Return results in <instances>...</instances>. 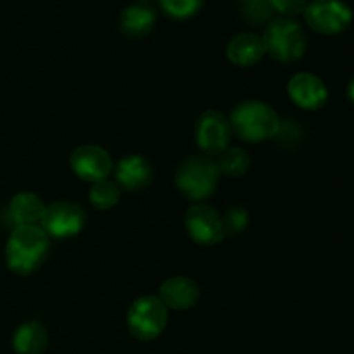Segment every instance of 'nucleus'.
<instances>
[{
	"label": "nucleus",
	"mask_w": 354,
	"mask_h": 354,
	"mask_svg": "<svg viewBox=\"0 0 354 354\" xmlns=\"http://www.w3.org/2000/svg\"><path fill=\"white\" fill-rule=\"evenodd\" d=\"M275 12L282 14V17H294L304 14L306 0H272Z\"/></svg>",
	"instance_id": "b1692460"
},
{
	"label": "nucleus",
	"mask_w": 354,
	"mask_h": 354,
	"mask_svg": "<svg viewBox=\"0 0 354 354\" xmlns=\"http://www.w3.org/2000/svg\"><path fill=\"white\" fill-rule=\"evenodd\" d=\"M223 221V234L225 237H235L241 235L249 225V213L241 206H234L227 209L225 216L221 218Z\"/></svg>",
	"instance_id": "4be33fe9"
},
{
	"label": "nucleus",
	"mask_w": 354,
	"mask_h": 354,
	"mask_svg": "<svg viewBox=\"0 0 354 354\" xmlns=\"http://www.w3.org/2000/svg\"><path fill=\"white\" fill-rule=\"evenodd\" d=\"M232 131L245 142H265L275 137L280 118L272 106L261 100H244L230 114Z\"/></svg>",
	"instance_id": "f03ea898"
},
{
	"label": "nucleus",
	"mask_w": 354,
	"mask_h": 354,
	"mask_svg": "<svg viewBox=\"0 0 354 354\" xmlns=\"http://www.w3.org/2000/svg\"><path fill=\"white\" fill-rule=\"evenodd\" d=\"M159 3L173 19H187L199 12L204 0H159Z\"/></svg>",
	"instance_id": "412c9836"
},
{
	"label": "nucleus",
	"mask_w": 354,
	"mask_h": 354,
	"mask_svg": "<svg viewBox=\"0 0 354 354\" xmlns=\"http://www.w3.org/2000/svg\"><path fill=\"white\" fill-rule=\"evenodd\" d=\"M69 165L78 178L90 183L107 178L114 168L113 159L107 154L106 149L92 144L76 147L69 158Z\"/></svg>",
	"instance_id": "9d476101"
},
{
	"label": "nucleus",
	"mask_w": 354,
	"mask_h": 354,
	"mask_svg": "<svg viewBox=\"0 0 354 354\" xmlns=\"http://www.w3.org/2000/svg\"><path fill=\"white\" fill-rule=\"evenodd\" d=\"M239 9L244 19L252 24H261L272 21L275 16L272 0H239Z\"/></svg>",
	"instance_id": "aec40b11"
},
{
	"label": "nucleus",
	"mask_w": 354,
	"mask_h": 354,
	"mask_svg": "<svg viewBox=\"0 0 354 354\" xmlns=\"http://www.w3.org/2000/svg\"><path fill=\"white\" fill-rule=\"evenodd\" d=\"M44 201L31 192L17 194L9 204V216L16 228L38 225L41 221V216H44Z\"/></svg>",
	"instance_id": "dca6fc26"
},
{
	"label": "nucleus",
	"mask_w": 354,
	"mask_h": 354,
	"mask_svg": "<svg viewBox=\"0 0 354 354\" xmlns=\"http://www.w3.org/2000/svg\"><path fill=\"white\" fill-rule=\"evenodd\" d=\"M308 26L320 35H339L353 23V10L342 0H313L304 9Z\"/></svg>",
	"instance_id": "423d86ee"
},
{
	"label": "nucleus",
	"mask_w": 354,
	"mask_h": 354,
	"mask_svg": "<svg viewBox=\"0 0 354 354\" xmlns=\"http://www.w3.org/2000/svg\"><path fill=\"white\" fill-rule=\"evenodd\" d=\"M266 48L263 38L256 33H239L228 41L227 57L232 64L249 68L265 57Z\"/></svg>",
	"instance_id": "4468645a"
},
{
	"label": "nucleus",
	"mask_w": 354,
	"mask_h": 354,
	"mask_svg": "<svg viewBox=\"0 0 354 354\" xmlns=\"http://www.w3.org/2000/svg\"><path fill=\"white\" fill-rule=\"evenodd\" d=\"M185 228L194 242L214 245L223 241V221L220 213L207 204H194L185 214Z\"/></svg>",
	"instance_id": "1a4fd4ad"
},
{
	"label": "nucleus",
	"mask_w": 354,
	"mask_h": 354,
	"mask_svg": "<svg viewBox=\"0 0 354 354\" xmlns=\"http://www.w3.org/2000/svg\"><path fill=\"white\" fill-rule=\"evenodd\" d=\"M275 138L283 145V147H292V145L299 144L301 140V128L297 127L294 121L280 120L279 130H277Z\"/></svg>",
	"instance_id": "5701e85b"
},
{
	"label": "nucleus",
	"mask_w": 354,
	"mask_h": 354,
	"mask_svg": "<svg viewBox=\"0 0 354 354\" xmlns=\"http://www.w3.org/2000/svg\"><path fill=\"white\" fill-rule=\"evenodd\" d=\"M156 19V10L147 2L130 3L120 14V30L130 38H142L151 33Z\"/></svg>",
	"instance_id": "2eb2a0df"
},
{
	"label": "nucleus",
	"mask_w": 354,
	"mask_h": 354,
	"mask_svg": "<svg viewBox=\"0 0 354 354\" xmlns=\"http://www.w3.org/2000/svg\"><path fill=\"white\" fill-rule=\"evenodd\" d=\"M159 299L168 310H190L201 297L199 286L187 277H171L159 289Z\"/></svg>",
	"instance_id": "ddd939ff"
},
{
	"label": "nucleus",
	"mask_w": 354,
	"mask_h": 354,
	"mask_svg": "<svg viewBox=\"0 0 354 354\" xmlns=\"http://www.w3.org/2000/svg\"><path fill=\"white\" fill-rule=\"evenodd\" d=\"M348 95H349V99H351V102L354 104V76H353L351 82H349V85H348Z\"/></svg>",
	"instance_id": "393cba45"
},
{
	"label": "nucleus",
	"mask_w": 354,
	"mask_h": 354,
	"mask_svg": "<svg viewBox=\"0 0 354 354\" xmlns=\"http://www.w3.org/2000/svg\"><path fill=\"white\" fill-rule=\"evenodd\" d=\"M86 223V213L80 204L71 201H57L45 206L40 227L48 237L68 239L75 237Z\"/></svg>",
	"instance_id": "0eeeda50"
},
{
	"label": "nucleus",
	"mask_w": 354,
	"mask_h": 354,
	"mask_svg": "<svg viewBox=\"0 0 354 354\" xmlns=\"http://www.w3.org/2000/svg\"><path fill=\"white\" fill-rule=\"evenodd\" d=\"M128 330L138 341H154L168 324V308L158 296H142L128 310Z\"/></svg>",
	"instance_id": "39448f33"
},
{
	"label": "nucleus",
	"mask_w": 354,
	"mask_h": 354,
	"mask_svg": "<svg viewBox=\"0 0 354 354\" xmlns=\"http://www.w3.org/2000/svg\"><path fill=\"white\" fill-rule=\"evenodd\" d=\"M261 38L266 54L280 62H296L306 52V35L292 17H273Z\"/></svg>",
	"instance_id": "20e7f679"
},
{
	"label": "nucleus",
	"mask_w": 354,
	"mask_h": 354,
	"mask_svg": "<svg viewBox=\"0 0 354 354\" xmlns=\"http://www.w3.org/2000/svg\"><path fill=\"white\" fill-rule=\"evenodd\" d=\"M48 245L50 237L40 225L14 228L6 245L7 266L17 275H30L44 265Z\"/></svg>",
	"instance_id": "f257e3e1"
},
{
	"label": "nucleus",
	"mask_w": 354,
	"mask_h": 354,
	"mask_svg": "<svg viewBox=\"0 0 354 354\" xmlns=\"http://www.w3.org/2000/svg\"><path fill=\"white\" fill-rule=\"evenodd\" d=\"M218 169L220 175L230 176V178H239L245 175L251 166V158L248 152L241 147H228L227 151L218 156Z\"/></svg>",
	"instance_id": "a211bd4d"
},
{
	"label": "nucleus",
	"mask_w": 354,
	"mask_h": 354,
	"mask_svg": "<svg viewBox=\"0 0 354 354\" xmlns=\"http://www.w3.org/2000/svg\"><path fill=\"white\" fill-rule=\"evenodd\" d=\"M88 199L92 206H95L97 209H111V207H114L120 203L121 187L114 180L102 178L99 182L92 183Z\"/></svg>",
	"instance_id": "6ab92c4d"
},
{
	"label": "nucleus",
	"mask_w": 354,
	"mask_h": 354,
	"mask_svg": "<svg viewBox=\"0 0 354 354\" xmlns=\"http://www.w3.org/2000/svg\"><path fill=\"white\" fill-rule=\"evenodd\" d=\"M116 183L127 190H142L154 178L151 161L142 156H127L114 165Z\"/></svg>",
	"instance_id": "f8f14e48"
},
{
	"label": "nucleus",
	"mask_w": 354,
	"mask_h": 354,
	"mask_svg": "<svg viewBox=\"0 0 354 354\" xmlns=\"http://www.w3.org/2000/svg\"><path fill=\"white\" fill-rule=\"evenodd\" d=\"M232 127L230 120L223 113L209 109L204 111L196 123V142L203 154L220 156L230 147Z\"/></svg>",
	"instance_id": "6e6552de"
},
{
	"label": "nucleus",
	"mask_w": 354,
	"mask_h": 354,
	"mask_svg": "<svg viewBox=\"0 0 354 354\" xmlns=\"http://www.w3.org/2000/svg\"><path fill=\"white\" fill-rule=\"evenodd\" d=\"M220 180L216 161L206 154H196L182 161L176 169L175 183L180 192L190 201L207 199L213 196Z\"/></svg>",
	"instance_id": "7ed1b4c3"
},
{
	"label": "nucleus",
	"mask_w": 354,
	"mask_h": 354,
	"mask_svg": "<svg viewBox=\"0 0 354 354\" xmlns=\"http://www.w3.org/2000/svg\"><path fill=\"white\" fill-rule=\"evenodd\" d=\"M290 99L296 106L306 111H317L325 106L328 99V90L324 80L313 73H297L287 85Z\"/></svg>",
	"instance_id": "9b49d317"
},
{
	"label": "nucleus",
	"mask_w": 354,
	"mask_h": 354,
	"mask_svg": "<svg viewBox=\"0 0 354 354\" xmlns=\"http://www.w3.org/2000/svg\"><path fill=\"white\" fill-rule=\"evenodd\" d=\"M138 2H147V0H138Z\"/></svg>",
	"instance_id": "a878e982"
},
{
	"label": "nucleus",
	"mask_w": 354,
	"mask_h": 354,
	"mask_svg": "<svg viewBox=\"0 0 354 354\" xmlns=\"http://www.w3.org/2000/svg\"><path fill=\"white\" fill-rule=\"evenodd\" d=\"M48 344V332L40 322H26L14 332L12 348L17 354H41Z\"/></svg>",
	"instance_id": "f3484780"
}]
</instances>
